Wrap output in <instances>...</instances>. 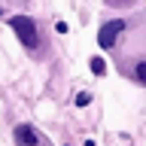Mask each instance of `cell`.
I'll return each mask as SVG.
<instances>
[{"label": "cell", "mask_w": 146, "mask_h": 146, "mask_svg": "<svg viewBox=\"0 0 146 146\" xmlns=\"http://www.w3.org/2000/svg\"><path fill=\"white\" fill-rule=\"evenodd\" d=\"M9 25H12V31L18 34V40H21L27 49H36V43H40V36H36V25H34L27 15H15Z\"/></svg>", "instance_id": "cell-1"}, {"label": "cell", "mask_w": 146, "mask_h": 146, "mask_svg": "<svg viewBox=\"0 0 146 146\" xmlns=\"http://www.w3.org/2000/svg\"><path fill=\"white\" fill-rule=\"evenodd\" d=\"M125 31V21L122 18H116V21H107V25L100 27V34H98V43L100 49H113V43H116V36Z\"/></svg>", "instance_id": "cell-2"}, {"label": "cell", "mask_w": 146, "mask_h": 146, "mask_svg": "<svg viewBox=\"0 0 146 146\" xmlns=\"http://www.w3.org/2000/svg\"><path fill=\"white\" fill-rule=\"evenodd\" d=\"M15 143L18 146H36V143H40V137H36V131L31 125H18L15 128Z\"/></svg>", "instance_id": "cell-3"}, {"label": "cell", "mask_w": 146, "mask_h": 146, "mask_svg": "<svg viewBox=\"0 0 146 146\" xmlns=\"http://www.w3.org/2000/svg\"><path fill=\"white\" fill-rule=\"evenodd\" d=\"M91 70H94V73L100 76V73L107 70V61H104V58H91Z\"/></svg>", "instance_id": "cell-4"}, {"label": "cell", "mask_w": 146, "mask_h": 146, "mask_svg": "<svg viewBox=\"0 0 146 146\" xmlns=\"http://www.w3.org/2000/svg\"><path fill=\"white\" fill-rule=\"evenodd\" d=\"M137 79H140V82H146V61H140V64H137Z\"/></svg>", "instance_id": "cell-5"}, {"label": "cell", "mask_w": 146, "mask_h": 146, "mask_svg": "<svg viewBox=\"0 0 146 146\" xmlns=\"http://www.w3.org/2000/svg\"><path fill=\"white\" fill-rule=\"evenodd\" d=\"M88 100H91V94H79V98H76V104H79V107H85Z\"/></svg>", "instance_id": "cell-6"}]
</instances>
